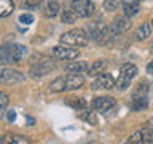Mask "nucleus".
I'll return each mask as SVG.
<instances>
[{"instance_id": "f257e3e1", "label": "nucleus", "mask_w": 153, "mask_h": 144, "mask_svg": "<svg viewBox=\"0 0 153 144\" xmlns=\"http://www.w3.org/2000/svg\"><path fill=\"white\" fill-rule=\"evenodd\" d=\"M83 85H85V77L81 74H67L56 77L50 83V91L51 93H62V91L78 90Z\"/></svg>"}, {"instance_id": "f03ea898", "label": "nucleus", "mask_w": 153, "mask_h": 144, "mask_svg": "<svg viewBox=\"0 0 153 144\" xmlns=\"http://www.w3.org/2000/svg\"><path fill=\"white\" fill-rule=\"evenodd\" d=\"M54 69H56V64L51 59H48V58L42 56V55H35L30 59V70H29V74H30L32 79H38V77L48 75Z\"/></svg>"}, {"instance_id": "7ed1b4c3", "label": "nucleus", "mask_w": 153, "mask_h": 144, "mask_svg": "<svg viewBox=\"0 0 153 144\" xmlns=\"http://www.w3.org/2000/svg\"><path fill=\"white\" fill-rule=\"evenodd\" d=\"M59 42L69 46H85L89 42V35L85 29H72L59 37Z\"/></svg>"}, {"instance_id": "20e7f679", "label": "nucleus", "mask_w": 153, "mask_h": 144, "mask_svg": "<svg viewBox=\"0 0 153 144\" xmlns=\"http://www.w3.org/2000/svg\"><path fill=\"white\" fill-rule=\"evenodd\" d=\"M137 75V67L134 66V64H123L121 67H120V75H118V79L117 82H115V86H117L118 90H126L129 85H131V82L132 79Z\"/></svg>"}, {"instance_id": "39448f33", "label": "nucleus", "mask_w": 153, "mask_h": 144, "mask_svg": "<svg viewBox=\"0 0 153 144\" xmlns=\"http://www.w3.org/2000/svg\"><path fill=\"white\" fill-rule=\"evenodd\" d=\"M88 35H89V38H93V40H96L97 43H105L108 37H112L108 32V27L104 26V24L99 22V21L91 22L88 26Z\"/></svg>"}, {"instance_id": "423d86ee", "label": "nucleus", "mask_w": 153, "mask_h": 144, "mask_svg": "<svg viewBox=\"0 0 153 144\" xmlns=\"http://www.w3.org/2000/svg\"><path fill=\"white\" fill-rule=\"evenodd\" d=\"M26 80V75L21 74L16 69H10L7 66H0V83H7V85H14V83H21Z\"/></svg>"}, {"instance_id": "0eeeda50", "label": "nucleus", "mask_w": 153, "mask_h": 144, "mask_svg": "<svg viewBox=\"0 0 153 144\" xmlns=\"http://www.w3.org/2000/svg\"><path fill=\"white\" fill-rule=\"evenodd\" d=\"M70 8L76 18H89L94 13V3L91 0H72Z\"/></svg>"}, {"instance_id": "6e6552de", "label": "nucleus", "mask_w": 153, "mask_h": 144, "mask_svg": "<svg viewBox=\"0 0 153 144\" xmlns=\"http://www.w3.org/2000/svg\"><path fill=\"white\" fill-rule=\"evenodd\" d=\"M51 53H53V56H54V58H57V59H64V61L76 59L78 55H80V51L76 50V48H70L69 45H64V43L53 46Z\"/></svg>"}, {"instance_id": "1a4fd4ad", "label": "nucleus", "mask_w": 153, "mask_h": 144, "mask_svg": "<svg viewBox=\"0 0 153 144\" xmlns=\"http://www.w3.org/2000/svg\"><path fill=\"white\" fill-rule=\"evenodd\" d=\"M129 144H153V130L150 127H143L128 139Z\"/></svg>"}, {"instance_id": "9d476101", "label": "nucleus", "mask_w": 153, "mask_h": 144, "mask_svg": "<svg viewBox=\"0 0 153 144\" xmlns=\"http://www.w3.org/2000/svg\"><path fill=\"white\" fill-rule=\"evenodd\" d=\"M129 27H131L129 19L124 18V16H118V18H115L112 21V24L108 26V32H110V35L113 37V35H118V34L126 32Z\"/></svg>"}, {"instance_id": "9b49d317", "label": "nucleus", "mask_w": 153, "mask_h": 144, "mask_svg": "<svg viewBox=\"0 0 153 144\" xmlns=\"http://www.w3.org/2000/svg\"><path fill=\"white\" fill-rule=\"evenodd\" d=\"M99 88H104V90L115 88V79L107 72H100L93 82V90H99Z\"/></svg>"}, {"instance_id": "f8f14e48", "label": "nucleus", "mask_w": 153, "mask_h": 144, "mask_svg": "<svg viewBox=\"0 0 153 144\" xmlns=\"http://www.w3.org/2000/svg\"><path fill=\"white\" fill-rule=\"evenodd\" d=\"M115 99L113 98H110V96H97V98H94L93 101V107L97 110V112H108L110 109H113L115 107Z\"/></svg>"}, {"instance_id": "ddd939ff", "label": "nucleus", "mask_w": 153, "mask_h": 144, "mask_svg": "<svg viewBox=\"0 0 153 144\" xmlns=\"http://www.w3.org/2000/svg\"><path fill=\"white\" fill-rule=\"evenodd\" d=\"M0 142L2 144H29L30 142V139H29L27 136H21V134H13V133H7L3 134L2 138H0Z\"/></svg>"}, {"instance_id": "4468645a", "label": "nucleus", "mask_w": 153, "mask_h": 144, "mask_svg": "<svg viewBox=\"0 0 153 144\" xmlns=\"http://www.w3.org/2000/svg\"><path fill=\"white\" fill-rule=\"evenodd\" d=\"M65 72H69V74H83L89 69L88 62L86 61H72L70 64H67L65 67Z\"/></svg>"}, {"instance_id": "2eb2a0df", "label": "nucleus", "mask_w": 153, "mask_h": 144, "mask_svg": "<svg viewBox=\"0 0 153 144\" xmlns=\"http://www.w3.org/2000/svg\"><path fill=\"white\" fill-rule=\"evenodd\" d=\"M61 11V5L57 3V0H48L45 8H43V16L45 18H54Z\"/></svg>"}, {"instance_id": "dca6fc26", "label": "nucleus", "mask_w": 153, "mask_h": 144, "mask_svg": "<svg viewBox=\"0 0 153 144\" xmlns=\"http://www.w3.org/2000/svg\"><path fill=\"white\" fill-rule=\"evenodd\" d=\"M13 53H11V46L10 45H2L0 46V66H8L13 64Z\"/></svg>"}, {"instance_id": "f3484780", "label": "nucleus", "mask_w": 153, "mask_h": 144, "mask_svg": "<svg viewBox=\"0 0 153 144\" xmlns=\"http://www.w3.org/2000/svg\"><path fill=\"white\" fill-rule=\"evenodd\" d=\"M10 46H11V53H13L14 62H21L24 58H26L27 48L24 45H21V43H13V45H10Z\"/></svg>"}, {"instance_id": "a211bd4d", "label": "nucleus", "mask_w": 153, "mask_h": 144, "mask_svg": "<svg viewBox=\"0 0 153 144\" xmlns=\"http://www.w3.org/2000/svg\"><path fill=\"white\" fill-rule=\"evenodd\" d=\"M152 35V24L150 22H143L140 27L136 31V38L137 40H147L148 37Z\"/></svg>"}, {"instance_id": "6ab92c4d", "label": "nucleus", "mask_w": 153, "mask_h": 144, "mask_svg": "<svg viewBox=\"0 0 153 144\" xmlns=\"http://www.w3.org/2000/svg\"><path fill=\"white\" fill-rule=\"evenodd\" d=\"M14 2L13 0H0V18H7L13 13Z\"/></svg>"}, {"instance_id": "aec40b11", "label": "nucleus", "mask_w": 153, "mask_h": 144, "mask_svg": "<svg viewBox=\"0 0 153 144\" xmlns=\"http://www.w3.org/2000/svg\"><path fill=\"white\" fill-rule=\"evenodd\" d=\"M147 106H148L147 96H137V98H131V109H132V110L147 109Z\"/></svg>"}, {"instance_id": "412c9836", "label": "nucleus", "mask_w": 153, "mask_h": 144, "mask_svg": "<svg viewBox=\"0 0 153 144\" xmlns=\"http://www.w3.org/2000/svg\"><path fill=\"white\" fill-rule=\"evenodd\" d=\"M67 104L75 110H85L88 107V103H86L85 98H69L67 99Z\"/></svg>"}, {"instance_id": "4be33fe9", "label": "nucleus", "mask_w": 153, "mask_h": 144, "mask_svg": "<svg viewBox=\"0 0 153 144\" xmlns=\"http://www.w3.org/2000/svg\"><path fill=\"white\" fill-rule=\"evenodd\" d=\"M148 93V82H139L137 86L134 88L132 91V94H131V98H137V96H147Z\"/></svg>"}, {"instance_id": "5701e85b", "label": "nucleus", "mask_w": 153, "mask_h": 144, "mask_svg": "<svg viewBox=\"0 0 153 144\" xmlns=\"http://www.w3.org/2000/svg\"><path fill=\"white\" fill-rule=\"evenodd\" d=\"M61 21L64 22V24H72V22H75L76 21V14L72 11V8H64L61 11Z\"/></svg>"}, {"instance_id": "b1692460", "label": "nucleus", "mask_w": 153, "mask_h": 144, "mask_svg": "<svg viewBox=\"0 0 153 144\" xmlns=\"http://www.w3.org/2000/svg\"><path fill=\"white\" fill-rule=\"evenodd\" d=\"M123 8H124V14H126L128 18H131L134 14H137V11H139V2L137 0L136 2H126L123 5Z\"/></svg>"}, {"instance_id": "393cba45", "label": "nucleus", "mask_w": 153, "mask_h": 144, "mask_svg": "<svg viewBox=\"0 0 153 144\" xmlns=\"http://www.w3.org/2000/svg\"><path fill=\"white\" fill-rule=\"evenodd\" d=\"M107 69V61H94L93 66L89 67V75H96V74H100Z\"/></svg>"}, {"instance_id": "a878e982", "label": "nucleus", "mask_w": 153, "mask_h": 144, "mask_svg": "<svg viewBox=\"0 0 153 144\" xmlns=\"http://www.w3.org/2000/svg\"><path fill=\"white\" fill-rule=\"evenodd\" d=\"M10 104V96L5 91H0V118L3 117V114L7 112V107Z\"/></svg>"}, {"instance_id": "bb28decb", "label": "nucleus", "mask_w": 153, "mask_h": 144, "mask_svg": "<svg viewBox=\"0 0 153 144\" xmlns=\"http://www.w3.org/2000/svg\"><path fill=\"white\" fill-rule=\"evenodd\" d=\"M80 118L85 120V122H88V123H91V125L97 123V118H96L94 112H91V110H85V112H81L80 114Z\"/></svg>"}, {"instance_id": "cd10ccee", "label": "nucleus", "mask_w": 153, "mask_h": 144, "mask_svg": "<svg viewBox=\"0 0 153 144\" xmlns=\"http://www.w3.org/2000/svg\"><path fill=\"white\" fill-rule=\"evenodd\" d=\"M120 7V0H104V8L107 11H115Z\"/></svg>"}, {"instance_id": "c85d7f7f", "label": "nucleus", "mask_w": 153, "mask_h": 144, "mask_svg": "<svg viewBox=\"0 0 153 144\" xmlns=\"http://www.w3.org/2000/svg\"><path fill=\"white\" fill-rule=\"evenodd\" d=\"M42 5V0H24V7L29 10H35Z\"/></svg>"}, {"instance_id": "c756f323", "label": "nucleus", "mask_w": 153, "mask_h": 144, "mask_svg": "<svg viewBox=\"0 0 153 144\" xmlns=\"http://www.w3.org/2000/svg\"><path fill=\"white\" fill-rule=\"evenodd\" d=\"M19 22H21V24H26V26H29V24H32V22H33V16H32V14H29V13H22L21 16H19Z\"/></svg>"}, {"instance_id": "7c9ffc66", "label": "nucleus", "mask_w": 153, "mask_h": 144, "mask_svg": "<svg viewBox=\"0 0 153 144\" xmlns=\"http://www.w3.org/2000/svg\"><path fill=\"white\" fill-rule=\"evenodd\" d=\"M7 118H8V122L11 123V122H14V118H16V112H14V110H7Z\"/></svg>"}, {"instance_id": "2f4dec72", "label": "nucleus", "mask_w": 153, "mask_h": 144, "mask_svg": "<svg viewBox=\"0 0 153 144\" xmlns=\"http://www.w3.org/2000/svg\"><path fill=\"white\" fill-rule=\"evenodd\" d=\"M147 72H148V74H153V61L147 66Z\"/></svg>"}, {"instance_id": "473e14b6", "label": "nucleus", "mask_w": 153, "mask_h": 144, "mask_svg": "<svg viewBox=\"0 0 153 144\" xmlns=\"http://www.w3.org/2000/svg\"><path fill=\"white\" fill-rule=\"evenodd\" d=\"M147 127H150V128L153 130V118H150V120L147 122Z\"/></svg>"}, {"instance_id": "72a5a7b5", "label": "nucleus", "mask_w": 153, "mask_h": 144, "mask_svg": "<svg viewBox=\"0 0 153 144\" xmlns=\"http://www.w3.org/2000/svg\"><path fill=\"white\" fill-rule=\"evenodd\" d=\"M26 118H27V122L30 123V125H33V118L32 117H26Z\"/></svg>"}, {"instance_id": "f704fd0d", "label": "nucleus", "mask_w": 153, "mask_h": 144, "mask_svg": "<svg viewBox=\"0 0 153 144\" xmlns=\"http://www.w3.org/2000/svg\"><path fill=\"white\" fill-rule=\"evenodd\" d=\"M150 51H152V53H153V45H152V46H150Z\"/></svg>"}, {"instance_id": "c9c22d12", "label": "nucleus", "mask_w": 153, "mask_h": 144, "mask_svg": "<svg viewBox=\"0 0 153 144\" xmlns=\"http://www.w3.org/2000/svg\"><path fill=\"white\" fill-rule=\"evenodd\" d=\"M150 24H152V27H153V19H152V22H150Z\"/></svg>"}]
</instances>
